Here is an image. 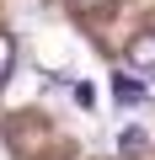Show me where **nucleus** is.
I'll return each instance as SVG.
<instances>
[{"label":"nucleus","mask_w":155,"mask_h":160,"mask_svg":"<svg viewBox=\"0 0 155 160\" xmlns=\"http://www.w3.org/2000/svg\"><path fill=\"white\" fill-rule=\"evenodd\" d=\"M112 102H118V107H144V102H150V86H144L134 69H118V75H112Z\"/></svg>","instance_id":"1"},{"label":"nucleus","mask_w":155,"mask_h":160,"mask_svg":"<svg viewBox=\"0 0 155 160\" xmlns=\"http://www.w3.org/2000/svg\"><path fill=\"white\" fill-rule=\"evenodd\" d=\"M128 69H134L139 80H155V32H139V38L128 43Z\"/></svg>","instance_id":"2"},{"label":"nucleus","mask_w":155,"mask_h":160,"mask_svg":"<svg viewBox=\"0 0 155 160\" xmlns=\"http://www.w3.org/2000/svg\"><path fill=\"white\" fill-rule=\"evenodd\" d=\"M144 155H150V128L128 123V128L118 133V160H144Z\"/></svg>","instance_id":"3"},{"label":"nucleus","mask_w":155,"mask_h":160,"mask_svg":"<svg viewBox=\"0 0 155 160\" xmlns=\"http://www.w3.org/2000/svg\"><path fill=\"white\" fill-rule=\"evenodd\" d=\"M11 64H16V48H11V38L0 32V86L11 80Z\"/></svg>","instance_id":"4"},{"label":"nucleus","mask_w":155,"mask_h":160,"mask_svg":"<svg viewBox=\"0 0 155 160\" xmlns=\"http://www.w3.org/2000/svg\"><path fill=\"white\" fill-rule=\"evenodd\" d=\"M70 96H75V107H86V112L96 107V86H91V80H80V86H75Z\"/></svg>","instance_id":"5"},{"label":"nucleus","mask_w":155,"mask_h":160,"mask_svg":"<svg viewBox=\"0 0 155 160\" xmlns=\"http://www.w3.org/2000/svg\"><path fill=\"white\" fill-rule=\"evenodd\" d=\"M70 6H80V11H107L112 0H70Z\"/></svg>","instance_id":"6"}]
</instances>
